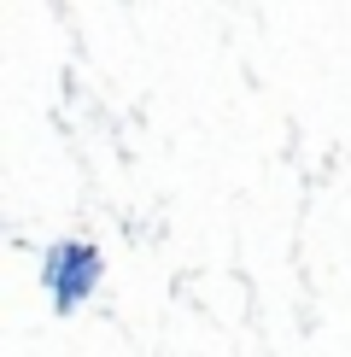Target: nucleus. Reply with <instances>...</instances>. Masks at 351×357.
Segmentation results:
<instances>
[{"instance_id": "f257e3e1", "label": "nucleus", "mask_w": 351, "mask_h": 357, "mask_svg": "<svg viewBox=\"0 0 351 357\" xmlns=\"http://www.w3.org/2000/svg\"><path fill=\"white\" fill-rule=\"evenodd\" d=\"M41 275H47L58 310H77V305L88 299V287L100 281V252L82 246V241H65V246L47 252V270H41Z\"/></svg>"}]
</instances>
